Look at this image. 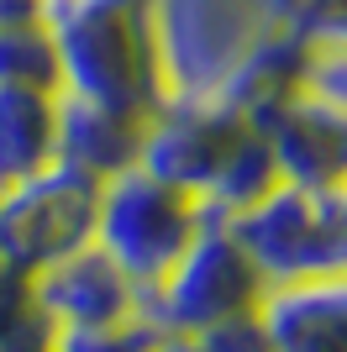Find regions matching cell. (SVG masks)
Returning <instances> with one entry per match:
<instances>
[{
	"instance_id": "obj_20",
	"label": "cell",
	"mask_w": 347,
	"mask_h": 352,
	"mask_svg": "<svg viewBox=\"0 0 347 352\" xmlns=\"http://www.w3.org/2000/svg\"><path fill=\"white\" fill-rule=\"evenodd\" d=\"M48 0H0V27L6 21H43Z\"/></svg>"
},
{
	"instance_id": "obj_7",
	"label": "cell",
	"mask_w": 347,
	"mask_h": 352,
	"mask_svg": "<svg viewBox=\"0 0 347 352\" xmlns=\"http://www.w3.org/2000/svg\"><path fill=\"white\" fill-rule=\"evenodd\" d=\"M242 132H247V121L216 100H163L143 121V147H137L132 168L153 174L158 184L189 195L200 206L205 184L216 179L221 158L231 153V142Z\"/></svg>"
},
{
	"instance_id": "obj_5",
	"label": "cell",
	"mask_w": 347,
	"mask_h": 352,
	"mask_svg": "<svg viewBox=\"0 0 347 352\" xmlns=\"http://www.w3.org/2000/svg\"><path fill=\"white\" fill-rule=\"evenodd\" d=\"M95 179L63 163H43L37 174L0 190V258L21 274H43L95 236Z\"/></svg>"
},
{
	"instance_id": "obj_2",
	"label": "cell",
	"mask_w": 347,
	"mask_h": 352,
	"mask_svg": "<svg viewBox=\"0 0 347 352\" xmlns=\"http://www.w3.org/2000/svg\"><path fill=\"white\" fill-rule=\"evenodd\" d=\"M263 27L258 0H147L163 100H216Z\"/></svg>"
},
{
	"instance_id": "obj_23",
	"label": "cell",
	"mask_w": 347,
	"mask_h": 352,
	"mask_svg": "<svg viewBox=\"0 0 347 352\" xmlns=\"http://www.w3.org/2000/svg\"><path fill=\"white\" fill-rule=\"evenodd\" d=\"M132 6H147V0H132Z\"/></svg>"
},
{
	"instance_id": "obj_19",
	"label": "cell",
	"mask_w": 347,
	"mask_h": 352,
	"mask_svg": "<svg viewBox=\"0 0 347 352\" xmlns=\"http://www.w3.org/2000/svg\"><path fill=\"white\" fill-rule=\"evenodd\" d=\"M289 27L300 32V43L347 37V0H300V11H295Z\"/></svg>"
},
{
	"instance_id": "obj_18",
	"label": "cell",
	"mask_w": 347,
	"mask_h": 352,
	"mask_svg": "<svg viewBox=\"0 0 347 352\" xmlns=\"http://www.w3.org/2000/svg\"><path fill=\"white\" fill-rule=\"evenodd\" d=\"M200 352H274V342H269V331H263L258 310H247V316H231V321L211 326V331H200V337H189Z\"/></svg>"
},
{
	"instance_id": "obj_17",
	"label": "cell",
	"mask_w": 347,
	"mask_h": 352,
	"mask_svg": "<svg viewBox=\"0 0 347 352\" xmlns=\"http://www.w3.org/2000/svg\"><path fill=\"white\" fill-rule=\"evenodd\" d=\"M163 331L147 316L116 326H90V331H58V352H158Z\"/></svg>"
},
{
	"instance_id": "obj_6",
	"label": "cell",
	"mask_w": 347,
	"mask_h": 352,
	"mask_svg": "<svg viewBox=\"0 0 347 352\" xmlns=\"http://www.w3.org/2000/svg\"><path fill=\"white\" fill-rule=\"evenodd\" d=\"M247 263L263 274V284H295L316 279L326 268H342V242H337V206L321 190L300 184H274L247 210L227 221Z\"/></svg>"
},
{
	"instance_id": "obj_22",
	"label": "cell",
	"mask_w": 347,
	"mask_h": 352,
	"mask_svg": "<svg viewBox=\"0 0 347 352\" xmlns=\"http://www.w3.org/2000/svg\"><path fill=\"white\" fill-rule=\"evenodd\" d=\"M158 352H200V347H195L189 337H163V342H158Z\"/></svg>"
},
{
	"instance_id": "obj_14",
	"label": "cell",
	"mask_w": 347,
	"mask_h": 352,
	"mask_svg": "<svg viewBox=\"0 0 347 352\" xmlns=\"http://www.w3.org/2000/svg\"><path fill=\"white\" fill-rule=\"evenodd\" d=\"M0 89L58 95V53L48 21H6L0 27Z\"/></svg>"
},
{
	"instance_id": "obj_13",
	"label": "cell",
	"mask_w": 347,
	"mask_h": 352,
	"mask_svg": "<svg viewBox=\"0 0 347 352\" xmlns=\"http://www.w3.org/2000/svg\"><path fill=\"white\" fill-rule=\"evenodd\" d=\"M274 184H279L274 153H269V142H263V137L247 126V132L231 142V153L221 158L216 179L205 184V195H200V216H205V221H231L237 210H247L253 200H263Z\"/></svg>"
},
{
	"instance_id": "obj_16",
	"label": "cell",
	"mask_w": 347,
	"mask_h": 352,
	"mask_svg": "<svg viewBox=\"0 0 347 352\" xmlns=\"http://www.w3.org/2000/svg\"><path fill=\"white\" fill-rule=\"evenodd\" d=\"M300 89L347 116V37H321L300 53Z\"/></svg>"
},
{
	"instance_id": "obj_10",
	"label": "cell",
	"mask_w": 347,
	"mask_h": 352,
	"mask_svg": "<svg viewBox=\"0 0 347 352\" xmlns=\"http://www.w3.org/2000/svg\"><path fill=\"white\" fill-rule=\"evenodd\" d=\"M274 352H347V268L274 284L258 305Z\"/></svg>"
},
{
	"instance_id": "obj_12",
	"label": "cell",
	"mask_w": 347,
	"mask_h": 352,
	"mask_svg": "<svg viewBox=\"0 0 347 352\" xmlns=\"http://www.w3.org/2000/svg\"><path fill=\"white\" fill-rule=\"evenodd\" d=\"M53 105L48 89H0V190L53 163Z\"/></svg>"
},
{
	"instance_id": "obj_8",
	"label": "cell",
	"mask_w": 347,
	"mask_h": 352,
	"mask_svg": "<svg viewBox=\"0 0 347 352\" xmlns=\"http://www.w3.org/2000/svg\"><path fill=\"white\" fill-rule=\"evenodd\" d=\"M269 142L279 168V184H300V190L337 195L347 184V116L305 95L300 85L253 126Z\"/></svg>"
},
{
	"instance_id": "obj_21",
	"label": "cell",
	"mask_w": 347,
	"mask_h": 352,
	"mask_svg": "<svg viewBox=\"0 0 347 352\" xmlns=\"http://www.w3.org/2000/svg\"><path fill=\"white\" fill-rule=\"evenodd\" d=\"M332 206H337V242H342V268H347V184L332 195Z\"/></svg>"
},
{
	"instance_id": "obj_15",
	"label": "cell",
	"mask_w": 347,
	"mask_h": 352,
	"mask_svg": "<svg viewBox=\"0 0 347 352\" xmlns=\"http://www.w3.org/2000/svg\"><path fill=\"white\" fill-rule=\"evenodd\" d=\"M0 352H58V326L43 316L32 274L0 258Z\"/></svg>"
},
{
	"instance_id": "obj_3",
	"label": "cell",
	"mask_w": 347,
	"mask_h": 352,
	"mask_svg": "<svg viewBox=\"0 0 347 352\" xmlns=\"http://www.w3.org/2000/svg\"><path fill=\"white\" fill-rule=\"evenodd\" d=\"M263 294H269V284L247 263L227 221H205L189 236V248L169 263V274L143 294V316L163 337H200L231 316L258 310Z\"/></svg>"
},
{
	"instance_id": "obj_9",
	"label": "cell",
	"mask_w": 347,
	"mask_h": 352,
	"mask_svg": "<svg viewBox=\"0 0 347 352\" xmlns=\"http://www.w3.org/2000/svg\"><path fill=\"white\" fill-rule=\"evenodd\" d=\"M32 294L58 331H90V326H116L143 316V289L95 242L74 248L69 258L48 263L43 274H32Z\"/></svg>"
},
{
	"instance_id": "obj_1",
	"label": "cell",
	"mask_w": 347,
	"mask_h": 352,
	"mask_svg": "<svg viewBox=\"0 0 347 352\" xmlns=\"http://www.w3.org/2000/svg\"><path fill=\"white\" fill-rule=\"evenodd\" d=\"M48 32L58 53V89L111 105L127 116H153L163 105L147 6L132 0H48Z\"/></svg>"
},
{
	"instance_id": "obj_4",
	"label": "cell",
	"mask_w": 347,
	"mask_h": 352,
	"mask_svg": "<svg viewBox=\"0 0 347 352\" xmlns=\"http://www.w3.org/2000/svg\"><path fill=\"white\" fill-rule=\"evenodd\" d=\"M200 226H205V216L189 195L158 184L143 168H127V174H116V179L101 184L95 236L90 242L147 294L169 274L174 258L189 248V236L200 232Z\"/></svg>"
},
{
	"instance_id": "obj_11",
	"label": "cell",
	"mask_w": 347,
	"mask_h": 352,
	"mask_svg": "<svg viewBox=\"0 0 347 352\" xmlns=\"http://www.w3.org/2000/svg\"><path fill=\"white\" fill-rule=\"evenodd\" d=\"M143 121L147 116H127V111H111V105H95V100H79V95H63V89H58V105H53V163L79 168L85 179L105 184V179L127 174L132 163H137Z\"/></svg>"
}]
</instances>
